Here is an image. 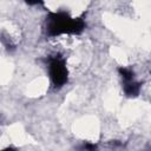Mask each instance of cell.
<instances>
[{
	"label": "cell",
	"instance_id": "cell-1",
	"mask_svg": "<svg viewBox=\"0 0 151 151\" xmlns=\"http://www.w3.org/2000/svg\"><path fill=\"white\" fill-rule=\"evenodd\" d=\"M83 18H73L66 12H50L46 18V33L50 37L63 34H80L85 29Z\"/></svg>",
	"mask_w": 151,
	"mask_h": 151
},
{
	"label": "cell",
	"instance_id": "cell-2",
	"mask_svg": "<svg viewBox=\"0 0 151 151\" xmlns=\"http://www.w3.org/2000/svg\"><path fill=\"white\" fill-rule=\"evenodd\" d=\"M48 76L54 88H61L68 80L66 61L63 57L55 55L48 59Z\"/></svg>",
	"mask_w": 151,
	"mask_h": 151
},
{
	"label": "cell",
	"instance_id": "cell-3",
	"mask_svg": "<svg viewBox=\"0 0 151 151\" xmlns=\"http://www.w3.org/2000/svg\"><path fill=\"white\" fill-rule=\"evenodd\" d=\"M140 88H142V84L138 83L136 79L131 80V81H127V83H123V91H124L126 97L134 98V97L139 96Z\"/></svg>",
	"mask_w": 151,
	"mask_h": 151
},
{
	"label": "cell",
	"instance_id": "cell-4",
	"mask_svg": "<svg viewBox=\"0 0 151 151\" xmlns=\"http://www.w3.org/2000/svg\"><path fill=\"white\" fill-rule=\"evenodd\" d=\"M118 72H119V76L120 78L123 79V83H127V81H131V80H134V73L131 68H127V67H119L118 68Z\"/></svg>",
	"mask_w": 151,
	"mask_h": 151
},
{
	"label": "cell",
	"instance_id": "cell-5",
	"mask_svg": "<svg viewBox=\"0 0 151 151\" xmlns=\"http://www.w3.org/2000/svg\"><path fill=\"white\" fill-rule=\"evenodd\" d=\"M81 147H83V150H85V151H98V150H97V145L93 144V143H84Z\"/></svg>",
	"mask_w": 151,
	"mask_h": 151
},
{
	"label": "cell",
	"instance_id": "cell-6",
	"mask_svg": "<svg viewBox=\"0 0 151 151\" xmlns=\"http://www.w3.org/2000/svg\"><path fill=\"white\" fill-rule=\"evenodd\" d=\"M2 151H17V150L13 149V147H6V149H4Z\"/></svg>",
	"mask_w": 151,
	"mask_h": 151
}]
</instances>
